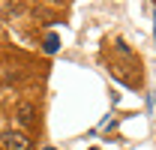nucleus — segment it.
Returning <instances> with one entry per match:
<instances>
[{"mask_svg": "<svg viewBox=\"0 0 156 150\" xmlns=\"http://www.w3.org/2000/svg\"><path fill=\"white\" fill-rule=\"evenodd\" d=\"M15 117H18L21 126H33V120H36V108H33L30 102H18V108H15Z\"/></svg>", "mask_w": 156, "mask_h": 150, "instance_id": "obj_2", "label": "nucleus"}, {"mask_svg": "<svg viewBox=\"0 0 156 150\" xmlns=\"http://www.w3.org/2000/svg\"><path fill=\"white\" fill-rule=\"evenodd\" d=\"M42 48H45L48 54H54V51H57V48H60V39L54 36V33H51V36H45V45H42Z\"/></svg>", "mask_w": 156, "mask_h": 150, "instance_id": "obj_3", "label": "nucleus"}, {"mask_svg": "<svg viewBox=\"0 0 156 150\" xmlns=\"http://www.w3.org/2000/svg\"><path fill=\"white\" fill-rule=\"evenodd\" d=\"M0 150H30V138H27L24 132L6 129L0 135Z\"/></svg>", "mask_w": 156, "mask_h": 150, "instance_id": "obj_1", "label": "nucleus"}]
</instances>
